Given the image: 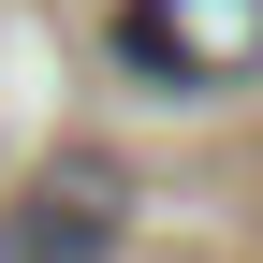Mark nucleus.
<instances>
[{"label":"nucleus","mask_w":263,"mask_h":263,"mask_svg":"<svg viewBox=\"0 0 263 263\" xmlns=\"http://www.w3.org/2000/svg\"><path fill=\"white\" fill-rule=\"evenodd\" d=\"M117 59L146 88H249L263 73V0H117Z\"/></svg>","instance_id":"obj_1"},{"label":"nucleus","mask_w":263,"mask_h":263,"mask_svg":"<svg viewBox=\"0 0 263 263\" xmlns=\"http://www.w3.org/2000/svg\"><path fill=\"white\" fill-rule=\"evenodd\" d=\"M117 219H132L117 161H44V176L0 205V263H117Z\"/></svg>","instance_id":"obj_2"}]
</instances>
